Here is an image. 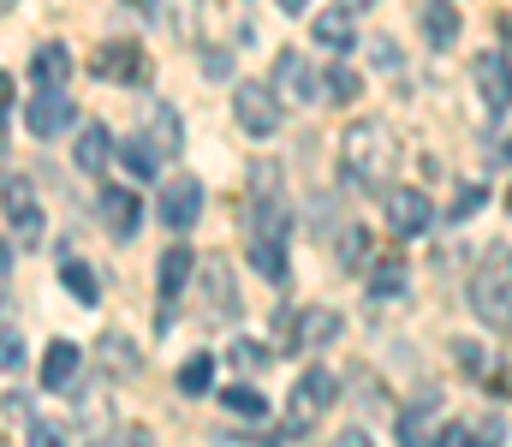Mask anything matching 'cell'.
I'll return each instance as SVG.
<instances>
[{"label":"cell","mask_w":512,"mask_h":447,"mask_svg":"<svg viewBox=\"0 0 512 447\" xmlns=\"http://www.w3.org/2000/svg\"><path fill=\"white\" fill-rule=\"evenodd\" d=\"M393 132L387 120H352L346 138H340V179L370 191V185H387V167H393Z\"/></svg>","instance_id":"6da1fadb"},{"label":"cell","mask_w":512,"mask_h":447,"mask_svg":"<svg viewBox=\"0 0 512 447\" xmlns=\"http://www.w3.org/2000/svg\"><path fill=\"white\" fill-rule=\"evenodd\" d=\"M334 400H340V382H334L322 364H316V370H304V376L292 382V400H286V436H310Z\"/></svg>","instance_id":"7a4b0ae2"},{"label":"cell","mask_w":512,"mask_h":447,"mask_svg":"<svg viewBox=\"0 0 512 447\" xmlns=\"http://www.w3.org/2000/svg\"><path fill=\"white\" fill-rule=\"evenodd\" d=\"M382 215H387V233H393V239H417V233L435 221V203H429L423 191H411V185H387Z\"/></svg>","instance_id":"3957f363"},{"label":"cell","mask_w":512,"mask_h":447,"mask_svg":"<svg viewBox=\"0 0 512 447\" xmlns=\"http://www.w3.org/2000/svg\"><path fill=\"white\" fill-rule=\"evenodd\" d=\"M477 96H483V114H489V120H507L512 114V60H507V48H483V60H477Z\"/></svg>","instance_id":"277c9868"},{"label":"cell","mask_w":512,"mask_h":447,"mask_svg":"<svg viewBox=\"0 0 512 447\" xmlns=\"http://www.w3.org/2000/svg\"><path fill=\"white\" fill-rule=\"evenodd\" d=\"M233 120L251 132V138H274L280 132V96L268 84H239L233 90Z\"/></svg>","instance_id":"5b68a950"},{"label":"cell","mask_w":512,"mask_h":447,"mask_svg":"<svg viewBox=\"0 0 512 447\" xmlns=\"http://www.w3.org/2000/svg\"><path fill=\"white\" fill-rule=\"evenodd\" d=\"M268 90H274L280 102H322V84H316V72H310V60H304L298 48H286V54L274 60Z\"/></svg>","instance_id":"8992f818"},{"label":"cell","mask_w":512,"mask_h":447,"mask_svg":"<svg viewBox=\"0 0 512 447\" xmlns=\"http://www.w3.org/2000/svg\"><path fill=\"white\" fill-rule=\"evenodd\" d=\"M78 120V108H72V96L66 90H42V96H30V108H24V126H30V138H60L66 126Z\"/></svg>","instance_id":"52a82bcc"},{"label":"cell","mask_w":512,"mask_h":447,"mask_svg":"<svg viewBox=\"0 0 512 447\" xmlns=\"http://www.w3.org/2000/svg\"><path fill=\"white\" fill-rule=\"evenodd\" d=\"M471 310L483 316V328H495V334H512V287L501 281V275H477L471 281Z\"/></svg>","instance_id":"ba28073f"},{"label":"cell","mask_w":512,"mask_h":447,"mask_svg":"<svg viewBox=\"0 0 512 447\" xmlns=\"http://www.w3.org/2000/svg\"><path fill=\"white\" fill-rule=\"evenodd\" d=\"M155 215H161L173 233H191L197 215H203V185H197V179H173V185L155 197Z\"/></svg>","instance_id":"9c48e42d"},{"label":"cell","mask_w":512,"mask_h":447,"mask_svg":"<svg viewBox=\"0 0 512 447\" xmlns=\"http://www.w3.org/2000/svg\"><path fill=\"white\" fill-rule=\"evenodd\" d=\"M0 203H6L12 233H18L24 245H36V239H42V209H36V191H30L24 179H0Z\"/></svg>","instance_id":"30bf717a"},{"label":"cell","mask_w":512,"mask_h":447,"mask_svg":"<svg viewBox=\"0 0 512 447\" xmlns=\"http://www.w3.org/2000/svg\"><path fill=\"white\" fill-rule=\"evenodd\" d=\"M334 340H340V310H328V304L298 310V322H292V346L322 352V346H334Z\"/></svg>","instance_id":"8fae6325"},{"label":"cell","mask_w":512,"mask_h":447,"mask_svg":"<svg viewBox=\"0 0 512 447\" xmlns=\"http://www.w3.org/2000/svg\"><path fill=\"white\" fill-rule=\"evenodd\" d=\"M96 78H120V84L149 78V66H143V48H137V42H108V48L96 54Z\"/></svg>","instance_id":"7c38bea8"},{"label":"cell","mask_w":512,"mask_h":447,"mask_svg":"<svg viewBox=\"0 0 512 447\" xmlns=\"http://www.w3.org/2000/svg\"><path fill=\"white\" fill-rule=\"evenodd\" d=\"M102 215H108V233H114V239H137V215H143V203H137V191L102 185Z\"/></svg>","instance_id":"4fadbf2b"},{"label":"cell","mask_w":512,"mask_h":447,"mask_svg":"<svg viewBox=\"0 0 512 447\" xmlns=\"http://www.w3.org/2000/svg\"><path fill=\"white\" fill-rule=\"evenodd\" d=\"M30 72H36L42 90H66V78H72V48H66V42H42V48L30 54Z\"/></svg>","instance_id":"5bb4252c"},{"label":"cell","mask_w":512,"mask_h":447,"mask_svg":"<svg viewBox=\"0 0 512 447\" xmlns=\"http://www.w3.org/2000/svg\"><path fill=\"white\" fill-rule=\"evenodd\" d=\"M42 388H60V394L78 388V346H72V340H54V346L42 352Z\"/></svg>","instance_id":"9a60e30c"},{"label":"cell","mask_w":512,"mask_h":447,"mask_svg":"<svg viewBox=\"0 0 512 447\" xmlns=\"http://www.w3.org/2000/svg\"><path fill=\"white\" fill-rule=\"evenodd\" d=\"M114 155H120V144H114V132H108L102 120H90V126L78 132V167H84V173L102 179V167H108Z\"/></svg>","instance_id":"2e32d148"},{"label":"cell","mask_w":512,"mask_h":447,"mask_svg":"<svg viewBox=\"0 0 512 447\" xmlns=\"http://www.w3.org/2000/svg\"><path fill=\"white\" fill-rule=\"evenodd\" d=\"M149 144L161 149V161H173L179 149H185V126H179V114H173V102H149Z\"/></svg>","instance_id":"e0dca14e"},{"label":"cell","mask_w":512,"mask_h":447,"mask_svg":"<svg viewBox=\"0 0 512 447\" xmlns=\"http://www.w3.org/2000/svg\"><path fill=\"white\" fill-rule=\"evenodd\" d=\"M417 24H423L429 48H453V42H459V12H453V0H429Z\"/></svg>","instance_id":"ac0fdd59"},{"label":"cell","mask_w":512,"mask_h":447,"mask_svg":"<svg viewBox=\"0 0 512 447\" xmlns=\"http://www.w3.org/2000/svg\"><path fill=\"white\" fill-rule=\"evenodd\" d=\"M310 30H316V42H322V48H334V54H346V48L358 42V30H352V12H346V6L316 12V24H310Z\"/></svg>","instance_id":"d6986e66"},{"label":"cell","mask_w":512,"mask_h":447,"mask_svg":"<svg viewBox=\"0 0 512 447\" xmlns=\"http://www.w3.org/2000/svg\"><path fill=\"white\" fill-rule=\"evenodd\" d=\"M203 293H209V304H215L221 316H233V310H239V293H233V269H227L221 257H209V263H203Z\"/></svg>","instance_id":"ffe728a7"},{"label":"cell","mask_w":512,"mask_h":447,"mask_svg":"<svg viewBox=\"0 0 512 447\" xmlns=\"http://www.w3.org/2000/svg\"><path fill=\"white\" fill-rule=\"evenodd\" d=\"M399 447H435V400L399 412Z\"/></svg>","instance_id":"44dd1931"},{"label":"cell","mask_w":512,"mask_h":447,"mask_svg":"<svg viewBox=\"0 0 512 447\" xmlns=\"http://www.w3.org/2000/svg\"><path fill=\"white\" fill-rule=\"evenodd\" d=\"M191 269H197V263H191V251H185V245H173V251L161 257V298H167V304L191 287Z\"/></svg>","instance_id":"7402d4cb"},{"label":"cell","mask_w":512,"mask_h":447,"mask_svg":"<svg viewBox=\"0 0 512 447\" xmlns=\"http://www.w3.org/2000/svg\"><path fill=\"white\" fill-rule=\"evenodd\" d=\"M96 352H102V364H108L114 376H126V382L143 370V358H137V346H131L126 334H102V346H96Z\"/></svg>","instance_id":"603a6c76"},{"label":"cell","mask_w":512,"mask_h":447,"mask_svg":"<svg viewBox=\"0 0 512 447\" xmlns=\"http://www.w3.org/2000/svg\"><path fill=\"white\" fill-rule=\"evenodd\" d=\"M120 161H126V173H137V179H155L161 149L149 144V138H126V144H120Z\"/></svg>","instance_id":"cb8c5ba5"},{"label":"cell","mask_w":512,"mask_h":447,"mask_svg":"<svg viewBox=\"0 0 512 447\" xmlns=\"http://www.w3.org/2000/svg\"><path fill=\"white\" fill-rule=\"evenodd\" d=\"M251 263H256V275H268L274 287L286 281V245H274V239H251Z\"/></svg>","instance_id":"d4e9b609"},{"label":"cell","mask_w":512,"mask_h":447,"mask_svg":"<svg viewBox=\"0 0 512 447\" xmlns=\"http://www.w3.org/2000/svg\"><path fill=\"white\" fill-rule=\"evenodd\" d=\"M209 382H215V358L209 352H197V358L179 364V394H209Z\"/></svg>","instance_id":"484cf974"},{"label":"cell","mask_w":512,"mask_h":447,"mask_svg":"<svg viewBox=\"0 0 512 447\" xmlns=\"http://www.w3.org/2000/svg\"><path fill=\"white\" fill-rule=\"evenodd\" d=\"M405 281H411V275H405V263L393 257V263H382V269H376V281H370V298H376V304H382V298H405Z\"/></svg>","instance_id":"4316f807"},{"label":"cell","mask_w":512,"mask_h":447,"mask_svg":"<svg viewBox=\"0 0 512 447\" xmlns=\"http://www.w3.org/2000/svg\"><path fill=\"white\" fill-rule=\"evenodd\" d=\"M227 364H233V370H245V376H256V370H268V346H256V340L239 334V340L227 346Z\"/></svg>","instance_id":"83f0119b"},{"label":"cell","mask_w":512,"mask_h":447,"mask_svg":"<svg viewBox=\"0 0 512 447\" xmlns=\"http://www.w3.org/2000/svg\"><path fill=\"white\" fill-rule=\"evenodd\" d=\"M322 102H358V72L352 66H334L322 78Z\"/></svg>","instance_id":"f1b7e54d"},{"label":"cell","mask_w":512,"mask_h":447,"mask_svg":"<svg viewBox=\"0 0 512 447\" xmlns=\"http://www.w3.org/2000/svg\"><path fill=\"white\" fill-rule=\"evenodd\" d=\"M60 275H66V287H72V298H78V304H96V298H102L96 275H90L84 263H72V257H66V269H60Z\"/></svg>","instance_id":"f546056e"},{"label":"cell","mask_w":512,"mask_h":447,"mask_svg":"<svg viewBox=\"0 0 512 447\" xmlns=\"http://www.w3.org/2000/svg\"><path fill=\"white\" fill-rule=\"evenodd\" d=\"M221 400H227V412H239V418H262V412H268V400H262L256 388H227Z\"/></svg>","instance_id":"4dcf8cb0"},{"label":"cell","mask_w":512,"mask_h":447,"mask_svg":"<svg viewBox=\"0 0 512 447\" xmlns=\"http://www.w3.org/2000/svg\"><path fill=\"white\" fill-rule=\"evenodd\" d=\"M471 447H507V424H501V418L471 424Z\"/></svg>","instance_id":"1f68e13d"},{"label":"cell","mask_w":512,"mask_h":447,"mask_svg":"<svg viewBox=\"0 0 512 447\" xmlns=\"http://www.w3.org/2000/svg\"><path fill=\"white\" fill-rule=\"evenodd\" d=\"M364 251H370V233H364V227H352V233H346V245H340V263H346V269H358V263H364Z\"/></svg>","instance_id":"d6a6232c"},{"label":"cell","mask_w":512,"mask_h":447,"mask_svg":"<svg viewBox=\"0 0 512 447\" xmlns=\"http://www.w3.org/2000/svg\"><path fill=\"white\" fill-rule=\"evenodd\" d=\"M18 364H24V340H18V334H12V328H0V370H6V376H12V370H18Z\"/></svg>","instance_id":"836d02e7"},{"label":"cell","mask_w":512,"mask_h":447,"mask_svg":"<svg viewBox=\"0 0 512 447\" xmlns=\"http://www.w3.org/2000/svg\"><path fill=\"white\" fill-rule=\"evenodd\" d=\"M102 447H155L149 442V430H137V424H120V430H108Z\"/></svg>","instance_id":"e575fe53"},{"label":"cell","mask_w":512,"mask_h":447,"mask_svg":"<svg viewBox=\"0 0 512 447\" xmlns=\"http://www.w3.org/2000/svg\"><path fill=\"white\" fill-rule=\"evenodd\" d=\"M30 447H66V430H60V424H42V418H30Z\"/></svg>","instance_id":"d590c367"},{"label":"cell","mask_w":512,"mask_h":447,"mask_svg":"<svg viewBox=\"0 0 512 447\" xmlns=\"http://www.w3.org/2000/svg\"><path fill=\"white\" fill-rule=\"evenodd\" d=\"M477 203H483V185H459V197H453V221H465Z\"/></svg>","instance_id":"8d00e7d4"},{"label":"cell","mask_w":512,"mask_h":447,"mask_svg":"<svg viewBox=\"0 0 512 447\" xmlns=\"http://www.w3.org/2000/svg\"><path fill=\"white\" fill-rule=\"evenodd\" d=\"M203 72H209V78H227V72H233V54H227V48H209V54H203Z\"/></svg>","instance_id":"74e56055"},{"label":"cell","mask_w":512,"mask_h":447,"mask_svg":"<svg viewBox=\"0 0 512 447\" xmlns=\"http://www.w3.org/2000/svg\"><path fill=\"white\" fill-rule=\"evenodd\" d=\"M435 447H471V424H447V430H435Z\"/></svg>","instance_id":"f35d334b"},{"label":"cell","mask_w":512,"mask_h":447,"mask_svg":"<svg viewBox=\"0 0 512 447\" xmlns=\"http://www.w3.org/2000/svg\"><path fill=\"white\" fill-rule=\"evenodd\" d=\"M370 48H376V54H370V60H376V66H382V72H399V48H393V42H370Z\"/></svg>","instance_id":"ab89813d"},{"label":"cell","mask_w":512,"mask_h":447,"mask_svg":"<svg viewBox=\"0 0 512 447\" xmlns=\"http://www.w3.org/2000/svg\"><path fill=\"white\" fill-rule=\"evenodd\" d=\"M328 447H376V442H370L364 430H340V436H334V442H328Z\"/></svg>","instance_id":"60d3db41"},{"label":"cell","mask_w":512,"mask_h":447,"mask_svg":"<svg viewBox=\"0 0 512 447\" xmlns=\"http://www.w3.org/2000/svg\"><path fill=\"white\" fill-rule=\"evenodd\" d=\"M0 406H6V418H24V424H30V406H24V394H6Z\"/></svg>","instance_id":"b9f144b4"},{"label":"cell","mask_w":512,"mask_h":447,"mask_svg":"<svg viewBox=\"0 0 512 447\" xmlns=\"http://www.w3.org/2000/svg\"><path fill=\"white\" fill-rule=\"evenodd\" d=\"M6 114H12V78L0 72V120H6Z\"/></svg>","instance_id":"7bdbcfd3"},{"label":"cell","mask_w":512,"mask_h":447,"mask_svg":"<svg viewBox=\"0 0 512 447\" xmlns=\"http://www.w3.org/2000/svg\"><path fill=\"white\" fill-rule=\"evenodd\" d=\"M346 12H370V6H382V0H340Z\"/></svg>","instance_id":"ee69618b"},{"label":"cell","mask_w":512,"mask_h":447,"mask_svg":"<svg viewBox=\"0 0 512 447\" xmlns=\"http://www.w3.org/2000/svg\"><path fill=\"white\" fill-rule=\"evenodd\" d=\"M304 6H310V0H280V12H304Z\"/></svg>","instance_id":"f6af8a7d"},{"label":"cell","mask_w":512,"mask_h":447,"mask_svg":"<svg viewBox=\"0 0 512 447\" xmlns=\"http://www.w3.org/2000/svg\"><path fill=\"white\" fill-rule=\"evenodd\" d=\"M6 263H12V251H6V239H0V281H6Z\"/></svg>","instance_id":"bcb514c9"},{"label":"cell","mask_w":512,"mask_h":447,"mask_svg":"<svg viewBox=\"0 0 512 447\" xmlns=\"http://www.w3.org/2000/svg\"><path fill=\"white\" fill-rule=\"evenodd\" d=\"M131 6H137V12H155V0H131Z\"/></svg>","instance_id":"7dc6e473"},{"label":"cell","mask_w":512,"mask_h":447,"mask_svg":"<svg viewBox=\"0 0 512 447\" xmlns=\"http://www.w3.org/2000/svg\"><path fill=\"white\" fill-rule=\"evenodd\" d=\"M0 6H12V0H0Z\"/></svg>","instance_id":"c3c4849f"}]
</instances>
